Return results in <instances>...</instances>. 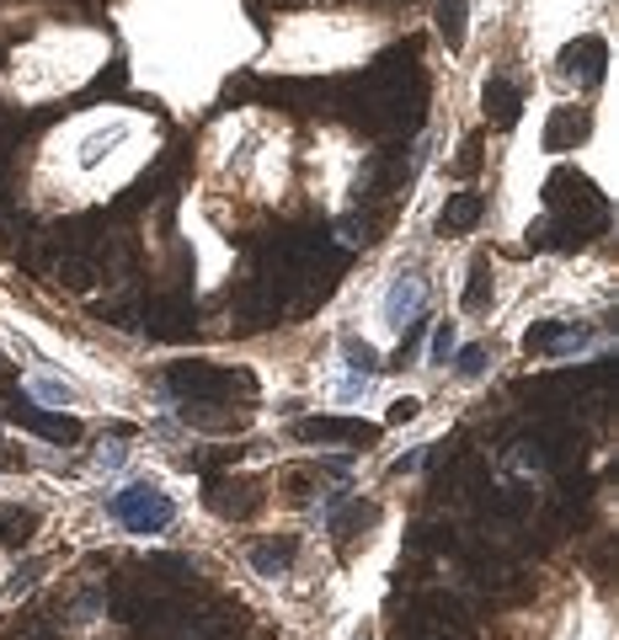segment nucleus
Instances as JSON below:
<instances>
[{"mask_svg": "<svg viewBox=\"0 0 619 640\" xmlns=\"http://www.w3.org/2000/svg\"><path fill=\"white\" fill-rule=\"evenodd\" d=\"M113 518L124 523V528H134V534H160L166 523L177 518V502H171L166 491L139 481V486H124L113 496Z\"/></svg>", "mask_w": 619, "mask_h": 640, "instance_id": "f257e3e1", "label": "nucleus"}, {"mask_svg": "<svg viewBox=\"0 0 619 640\" xmlns=\"http://www.w3.org/2000/svg\"><path fill=\"white\" fill-rule=\"evenodd\" d=\"M422 300H428V288H422V277L401 273L396 283H390V294H385V326L401 336L417 315H422Z\"/></svg>", "mask_w": 619, "mask_h": 640, "instance_id": "f03ea898", "label": "nucleus"}, {"mask_svg": "<svg viewBox=\"0 0 619 640\" xmlns=\"http://www.w3.org/2000/svg\"><path fill=\"white\" fill-rule=\"evenodd\" d=\"M305 443H369L374 427L369 422H337V417H310L294 427Z\"/></svg>", "mask_w": 619, "mask_h": 640, "instance_id": "7ed1b4c3", "label": "nucleus"}, {"mask_svg": "<svg viewBox=\"0 0 619 640\" xmlns=\"http://www.w3.org/2000/svg\"><path fill=\"white\" fill-rule=\"evenodd\" d=\"M588 139V107H556L545 128V150H571Z\"/></svg>", "mask_w": 619, "mask_h": 640, "instance_id": "20e7f679", "label": "nucleus"}, {"mask_svg": "<svg viewBox=\"0 0 619 640\" xmlns=\"http://www.w3.org/2000/svg\"><path fill=\"white\" fill-rule=\"evenodd\" d=\"M583 326L577 321H539V326H528L524 332V347L528 353H566L571 342H583Z\"/></svg>", "mask_w": 619, "mask_h": 640, "instance_id": "39448f33", "label": "nucleus"}, {"mask_svg": "<svg viewBox=\"0 0 619 640\" xmlns=\"http://www.w3.org/2000/svg\"><path fill=\"white\" fill-rule=\"evenodd\" d=\"M560 60H566L560 64L566 81H583V86H598V81H604V43H598V38L577 43V49H566Z\"/></svg>", "mask_w": 619, "mask_h": 640, "instance_id": "423d86ee", "label": "nucleus"}, {"mask_svg": "<svg viewBox=\"0 0 619 640\" xmlns=\"http://www.w3.org/2000/svg\"><path fill=\"white\" fill-rule=\"evenodd\" d=\"M6 417H11V422H28L32 432H43V438H54V443H75V438H81V427L70 422V417H49V411H32V406H6Z\"/></svg>", "mask_w": 619, "mask_h": 640, "instance_id": "0eeeda50", "label": "nucleus"}, {"mask_svg": "<svg viewBox=\"0 0 619 640\" xmlns=\"http://www.w3.org/2000/svg\"><path fill=\"white\" fill-rule=\"evenodd\" d=\"M294 555H300V539H262V545L251 549V571L256 577H279V571H288L294 566Z\"/></svg>", "mask_w": 619, "mask_h": 640, "instance_id": "6e6552de", "label": "nucleus"}, {"mask_svg": "<svg viewBox=\"0 0 619 640\" xmlns=\"http://www.w3.org/2000/svg\"><path fill=\"white\" fill-rule=\"evenodd\" d=\"M481 209H486V203H481L475 192H460V198H454V203L443 209V219H438V230H449V235H460V230H470V224L481 219Z\"/></svg>", "mask_w": 619, "mask_h": 640, "instance_id": "1a4fd4ad", "label": "nucleus"}, {"mask_svg": "<svg viewBox=\"0 0 619 640\" xmlns=\"http://www.w3.org/2000/svg\"><path fill=\"white\" fill-rule=\"evenodd\" d=\"M460 305L464 309H486V305H492V262H486V256H475V262H470V283H464Z\"/></svg>", "mask_w": 619, "mask_h": 640, "instance_id": "9d476101", "label": "nucleus"}, {"mask_svg": "<svg viewBox=\"0 0 619 640\" xmlns=\"http://www.w3.org/2000/svg\"><path fill=\"white\" fill-rule=\"evenodd\" d=\"M438 28L449 38V49H460L464 28H470V0H438Z\"/></svg>", "mask_w": 619, "mask_h": 640, "instance_id": "9b49d317", "label": "nucleus"}, {"mask_svg": "<svg viewBox=\"0 0 619 640\" xmlns=\"http://www.w3.org/2000/svg\"><path fill=\"white\" fill-rule=\"evenodd\" d=\"M374 518H379V507H374V502H347V507H342V518L332 523V528H337V539H353V534L374 528Z\"/></svg>", "mask_w": 619, "mask_h": 640, "instance_id": "f8f14e48", "label": "nucleus"}, {"mask_svg": "<svg viewBox=\"0 0 619 640\" xmlns=\"http://www.w3.org/2000/svg\"><path fill=\"white\" fill-rule=\"evenodd\" d=\"M32 528H38V518H32L28 507H0V539L6 545H28Z\"/></svg>", "mask_w": 619, "mask_h": 640, "instance_id": "ddd939ff", "label": "nucleus"}, {"mask_svg": "<svg viewBox=\"0 0 619 640\" xmlns=\"http://www.w3.org/2000/svg\"><path fill=\"white\" fill-rule=\"evenodd\" d=\"M486 113H492V123L507 128V123L518 118V92H513L507 81H492V86H486Z\"/></svg>", "mask_w": 619, "mask_h": 640, "instance_id": "4468645a", "label": "nucleus"}, {"mask_svg": "<svg viewBox=\"0 0 619 640\" xmlns=\"http://www.w3.org/2000/svg\"><path fill=\"white\" fill-rule=\"evenodd\" d=\"M230 491H235V496H214V507L219 513H230V518H246L251 507L262 502V491L256 486H230Z\"/></svg>", "mask_w": 619, "mask_h": 640, "instance_id": "2eb2a0df", "label": "nucleus"}, {"mask_svg": "<svg viewBox=\"0 0 619 640\" xmlns=\"http://www.w3.org/2000/svg\"><path fill=\"white\" fill-rule=\"evenodd\" d=\"M428 364L443 368V364H454V321H443L433 332V342H428Z\"/></svg>", "mask_w": 619, "mask_h": 640, "instance_id": "dca6fc26", "label": "nucleus"}, {"mask_svg": "<svg viewBox=\"0 0 619 640\" xmlns=\"http://www.w3.org/2000/svg\"><path fill=\"white\" fill-rule=\"evenodd\" d=\"M486 368H492V353H486V347H464L460 353V379H481Z\"/></svg>", "mask_w": 619, "mask_h": 640, "instance_id": "f3484780", "label": "nucleus"}, {"mask_svg": "<svg viewBox=\"0 0 619 640\" xmlns=\"http://www.w3.org/2000/svg\"><path fill=\"white\" fill-rule=\"evenodd\" d=\"M28 390L38 400H70V390H64L60 379H28Z\"/></svg>", "mask_w": 619, "mask_h": 640, "instance_id": "a211bd4d", "label": "nucleus"}, {"mask_svg": "<svg viewBox=\"0 0 619 640\" xmlns=\"http://www.w3.org/2000/svg\"><path fill=\"white\" fill-rule=\"evenodd\" d=\"M417 406H422V400H396V406H390V422H411V417H417Z\"/></svg>", "mask_w": 619, "mask_h": 640, "instance_id": "6ab92c4d", "label": "nucleus"}, {"mask_svg": "<svg viewBox=\"0 0 619 640\" xmlns=\"http://www.w3.org/2000/svg\"><path fill=\"white\" fill-rule=\"evenodd\" d=\"M353 640H374V636H369V630H358V636H353Z\"/></svg>", "mask_w": 619, "mask_h": 640, "instance_id": "aec40b11", "label": "nucleus"}]
</instances>
